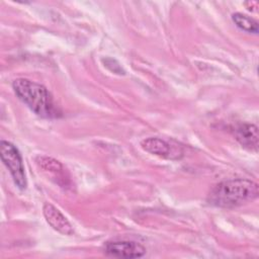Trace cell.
Returning a JSON list of instances; mask_svg holds the SVG:
<instances>
[{"label": "cell", "mask_w": 259, "mask_h": 259, "mask_svg": "<svg viewBox=\"0 0 259 259\" xmlns=\"http://www.w3.org/2000/svg\"><path fill=\"white\" fill-rule=\"evenodd\" d=\"M258 184L250 179L236 178L214 185L207 195L210 205L221 208H234L253 201L258 197Z\"/></svg>", "instance_id": "cell-1"}, {"label": "cell", "mask_w": 259, "mask_h": 259, "mask_svg": "<svg viewBox=\"0 0 259 259\" xmlns=\"http://www.w3.org/2000/svg\"><path fill=\"white\" fill-rule=\"evenodd\" d=\"M12 88L16 96L36 115L45 118L59 116L60 111L54 98L44 85L28 79L17 78L12 82Z\"/></svg>", "instance_id": "cell-2"}, {"label": "cell", "mask_w": 259, "mask_h": 259, "mask_svg": "<svg viewBox=\"0 0 259 259\" xmlns=\"http://www.w3.org/2000/svg\"><path fill=\"white\" fill-rule=\"evenodd\" d=\"M0 156L3 164L9 170L15 185L23 190L27 186L24 166L18 149L10 142L2 140L0 142Z\"/></svg>", "instance_id": "cell-3"}, {"label": "cell", "mask_w": 259, "mask_h": 259, "mask_svg": "<svg viewBox=\"0 0 259 259\" xmlns=\"http://www.w3.org/2000/svg\"><path fill=\"white\" fill-rule=\"evenodd\" d=\"M103 252L116 258H140L146 254V248L136 241L118 240L106 242Z\"/></svg>", "instance_id": "cell-4"}, {"label": "cell", "mask_w": 259, "mask_h": 259, "mask_svg": "<svg viewBox=\"0 0 259 259\" xmlns=\"http://www.w3.org/2000/svg\"><path fill=\"white\" fill-rule=\"evenodd\" d=\"M141 147L144 151L171 160H178L182 157V151L177 150L169 142L161 138H148L141 142Z\"/></svg>", "instance_id": "cell-5"}, {"label": "cell", "mask_w": 259, "mask_h": 259, "mask_svg": "<svg viewBox=\"0 0 259 259\" xmlns=\"http://www.w3.org/2000/svg\"><path fill=\"white\" fill-rule=\"evenodd\" d=\"M35 162L42 171L51 174V179H54L61 187H69L71 185L70 176L60 161L48 156H38L35 158Z\"/></svg>", "instance_id": "cell-6"}, {"label": "cell", "mask_w": 259, "mask_h": 259, "mask_svg": "<svg viewBox=\"0 0 259 259\" xmlns=\"http://www.w3.org/2000/svg\"><path fill=\"white\" fill-rule=\"evenodd\" d=\"M42 213L47 223L58 233L71 236L74 233L73 227L67 218L52 203L46 202L42 206Z\"/></svg>", "instance_id": "cell-7"}, {"label": "cell", "mask_w": 259, "mask_h": 259, "mask_svg": "<svg viewBox=\"0 0 259 259\" xmlns=\"http://www.w3.org/2000/svg\"><path fill=\"white\" fill-rule=\"evenodd\" d=\"M233 135L235 139L243 146L244 148L257 151L258 150V127L257 125L249 122H243L237 124L233 128Z\"/></svg>", "instance_id": "cell-8"}, {"label": "cell", "mask_w": 259, "mask_h": 259, "mask_svg": "<svg viewBox=\"0 0 259 259\" xmlns=\"http://www.w3.org/2000/svg\"><path fill=\"white\" fill-rule=\"evenodd\" d=\"M233 22L242 30L250 33H258V21L246 14L236 12L232 14Z\"/></svg>", "instance_id": "cell-9"}]
</instances>
